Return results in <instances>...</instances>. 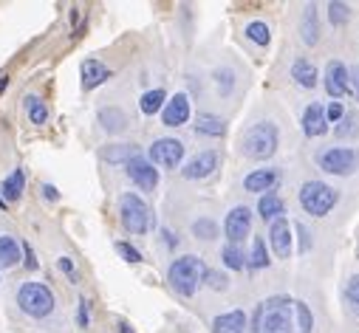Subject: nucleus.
Listing matches in <instances>:
<instances>
[{
  "label": "nucleus",
  "instance_id": "nucleus-1",
  "mask_svg": "<svg viewBox=\"0 0 359 333\" xmlns=\"http://www.w3.org/2000/svg\"><path fill=\"white\" fill-rule=\"evenodd\" d=\"M314 316L306 302L291 296H272L260 302L252 316V333H311Z\"/></svg>",
  "mask_w": 359,
  "mask_h": 333
},
{
  "label": "nucleus",
  "instance_id": "nucleus-2",
  "mask_svg": "<svg viewBox=\"0 0 359 333\" xmlns=\"http://www.w3.org/2000/svg\"><path fill=\"white\" fill-rule=\"evenodd\" d=\"M204 274H206V265L201 257L195 254H184L170 263V271H167V280L173 285L175 294L182 296H193L198 291V285L204 283Z\"/></svg>",
  "mask_w": 359,
  "mask_h": 333
},
{
  "label": "nucleus",
  "instance_id": "nucleus-3",
  "mask_svg": "<svg viewBox=\"0 0 359 333\" xmlns=\"http://www.w3.org/2000/svg\"><path fill=\"white\" fill-rule=\"evenodd\" d=\"M278 141H280V133H278V125L272 122H258L252 125L244 139H241V153L246 159H255V161H266L278 153Z\"/></svg>",
  "mask_w": 359,
  "mask_h": 333
},
{
  "label": "nucleus",
  "instance_id": "nucleus-4",
  "mask_svg": "<svg viewBox=\"0 0 359 333\" xmlns=\"http://www.w3.org/2000/svg\"><path fill=\"white\" fill-rule=\"evenodd\" d=\"M17 305L26 316L46 319L54 311V294L46 283H23L17 291Z\"/></svg>",
  "mask_w": 359,
  "mask_h": 333
},
{
  "label": "nucleus",
  "instance_id": "nucleus-5",
  "mask_svg": "<svg viewBox=\"0 0 359 333\" xmlns=\"http://www.w3.org/2000/svg\"><path fill=\"white\" fill-rule=\"evenodd\" d=\"M119 218H122V226L130 234H144L153 226L151 206H147L142 201V195H136V192H125L122 198H119Z\"/></svg>",
  "mask_w": 359,
  "mask_h": 333
},
{
  "label": "nucleus",
  "instance_id": "nucleus-6",
  "mask_svg": "<svg viewBox=\"0 0 359 333\" xmlns=\"http://www.w3.org/2000/svg\"><path fill=\"white\" fill-rule=\"evenodd\" d=\"M340 192L331 184H322V181H306L300 187V206L306 209V215L311 218H322L337 206Z\"/></svg>",
  "mask_w": 359,
  "mask_h": 333
},
{
  "label": "nucleus",
  "instance_id": "nucleus-7",
  "mask_svg": "<svg viewBox=\"0 0 359 333\" xmlns=\"http://www.w3.org/2000/svg\"><path fill=\"white\" fill-rule=\"evenodd\" d=\"M317 167L331 175H353L359 170V153L353 147H328L314 156Z\"/></svg>",
  "mask_w": 359,
  "mask_h": 333
},
{
  "label": "nucleus",
  "instance_id": "nucleus-8",
  "mask_svg": "<svg viewBox=\"0 0 359 333\" xmlns=\"http://www.w3.org/2000/svg\"><path fill=\"white\" fill-rule=\"evenodd\" d=\"M147 161H151L153 167H164V170H175L178 164H182L184 159V144L178 139H156L151 144V150H147Z\"/></svg>",
  "mask_w": 359,
  "mask_h": 333
},
{
  "label": "nucleus",
  "instance_id": "nucleus-9",
  "mask_svg": "<svg viewBox=\"0 0 359 333\" xmlns=\"http://www.w3.org/2000/svg\"><path fill=\"white\" fill-rule=\"evenodd\" d=\"M125 172L133 184L142 190V192H153L159 187V170L147 161L144 156H133L128 164H125Z\"/></svg>",
  "mask_w": 359,
  "mask_h": 333
},
{
  "label": "nucleus",
  "instance_id": "nucleus-10",
  "mask_svg": "<svg viewBox=\"0 0 359 333\" xmlns=\"http://www.w3.org/2000/svg\"><path fill=\"white\" fill-rule=\"evenodd\" d=\"M249 229H252V209L249 206H235L229 209V215L224 221V234L229 243H241L244 237H249Z\"/></svg>",
  "mask_w": 359,
  "mask_h": 333
},
{
  "label": "nucleus",
  "instance_id": "nucleus-11",
  "mask_svg": "<svg viewBox=\"0 0 359 333\" xmlns=\"http://www.w3.org/2000/svg\"><path fill=\"white\" fill-rule=\"evenodd\" d=\"M322 85L328 90V97L331 99H342L351 94V85H348V68L340 59H331V63L325 65V74H322Z\"/></svg>",
  "mask_w": 359,
  "mask_h": 333
},
{
  "label": "nucleus",
  "instance_id": "nucleus-12",
  "mask_svg": "<svg viewBox=\"0 0 359 333\" xmlns=\"http://www.w3.org/2000/svg\"><path fill=\"white\" fill-rule=\"evenodd\" d=\"M218 153L215 150H204V153H198L195 159H190L187 164H184V170H182V175L187 178V181H201V178H209L215 170H218Z\"/></svg>",
  "mask_w": 359,
  "mask_h": 333
},
{
  "label": "nucleus",
  "instance_id": "nucleus-13",
  "mask_svg": "<svg viewBox=\"0 0 359 333\" xmlns=\"http://www.w3.org/2000/svg\"><path fill=\"white\" fill-rule=\"evenodd\" d=\"M162 122L164 128H182L190 122V97L175 94L164 108H162Z\"/></svg>",
  "mask_w": 359,
  "mask_h": 333
},
{
  "label": "nucleus",
  "instance_id": "nucleus-14",
  "mask_svg": "<svg viewBox=\"0 0 359 333\" xmlns=\"http://www.w3.org/2000/svg\"><path fill=\"white\" fill-rule=\"evenodd\" d=\"M269 243H272V252L278 254V260H289V257H291L294 243H291V226H289L286 218L272 221V232H269Z\"/></svg>",
  "mask_w": 359,
  "mask_h": 333
},
{
  "label": "nucleus",
  "instance_id": "nucleus-15",
  "mask_svg": "<svg viewBox=\"0 0 359 333\" xmlns=\"http://www.w3.org/2000/svg\"><path fill=\"white\" fill-rule=\"evenodd\" d=\"M280 184V172L275 167H263V170H252L246 178H244V190L246 192H272L275 187Z\"/></svg>",
  "mask_w": 359,
  "mask_h": 333
},
{
  "label": "nucleus",
  "instance_id": "nucleus-16",
  "mask_svg": "<svg viewBox=\"0 0 359 333\" xmlns=\"http://www.w3.org/2000/svg\"><path fill=\"white\" fill-rule=\"evenodd\" d=\"M303 133L309 139H320L328 133V122H325V108L320 102H309V108L303 110Z\"/></svg>",
  "mask_w": 359,
  "mask_h": 333
},
{
  "label": "nucleus",
  "instance_id": "nucleus-17",
  "mask_svg": "<svg viewBox=\"0 0 359 333\" xmlns=\"http://www.w3.org/2000/svg\"><path fill=\"white\" fill-rule=\"evenodd\" d=\"M79 74H82V88H85V90H94V88H99L105 79H110V68H108L105 63H99V59H85L82 68H79Z\"/></svg>",
  "mask_w": 359,
  "mask_h": 333
},
{
  "label": "nucleus",
  "instance_id": "nucleus-18",
  "mask_svg": "<svg viewBox=\"0 0 359 333\" xmlns=\"http://www.w3.org/2000/svg\"><path fill=\"white\" fill-rule=\"evenodd\" d=\"M213 333H246V314L241 308L218 314L213 319Z\"/></svg>",
  "mask_w": 359,
  "mask_h": 333
},
{
  "label": "nucleus",
  "instance_id": "nucleus-19",
  "mask_svg": "<svg viewBox=\"0 0 359 333\" xmlns=\"http://www.w3.org/2000/svg\"><path fill=\"white\" fill-rule=\"evenodd\" d=\"M291 79L300 85V88H306V90L317 88V79H320L317 65L311 63V59H306V57H297L294 63H291Z\"/></svg>",
  "mask_w": 359,
  "mask_h": 333
},
{
  "label": "nucleus",
  "instance_id": "nucleus-20",
  "mask_svg": "<svg viewBox=\"0 0 359 333\" xmlns=\"http://www.w3.org/2000/svg\"><path fill=\"white\" fill-rule=\"evenodd\" d=\"M193 128H195L198 136H213V139H218V136L226 133V122H224L221 116H215V113H198Z\"/></svg>",
  "mask_w": 359,
  "mask_h": 333
},
{
  "label": "nucleus",
  "instance_id": "nucleus-21",
  "mask_svg": "<svg viewBox=\"0 0 359 333\" xmlns=\"http://www.w3.org/2000/svg\"><path fill=\"white\" fill-rule=\"evenodd\" d=\"M300 37L306 46H317L320 43V20H317V6L309 3L300 20Z\"/></svg>",
  "mask_w": 359,
  "mask_h": 333
},
{
  "label": "nucleus",
  "instance_id": "nucleus-22",
  "mask_svg": "<svg viewBox=\"0 0 359 333\" xmlns=\"http://www.w3.org/2000/svg\"><path fill=\"white\" fill-rule=\"evenodd\" d=\"M258 215H260L263 221H269V223H272L275 218H283V198L275 195V192L260 195V201H258Z\"/></svg>",
  "mask_w": 359,
  "mask_h": 333
},
{
  "label": "nucleus",
  "instance_id": "nucleus-23",
  "mask_svg": "<svg viewBox=\"0 0 359 333\" xmlns=\"http://www.w3.org/2000/svg\"><path fill=\"white\" fill-rule=\"evenodd\" d=\"M23 187H26V172L23 170H14L12 175L3 178V184H0V198H3L6 203L9 201H17L23 195Z\"/></svg>",
  "mask_w": 359,
  "mask_h": 333
},
{
  "label": "nucleus",
  "instance_id": "nucleus-24",
  "mask_svg": "<svg viewBox=\"0 0 359 333\" xmlns=\"http://www.w3.org/2000/svg\"><path fill=\"white\" fill-rule=\"evenodd\" d=\"M99 125L108 130V133H122L128 128V116L119 110V108H102L99 110Z\"/></svg>",
  "mask_w": 359,
  "mask_h": 333
},
{
  "label": "nucleus",
  "instance_id": "nucleus-25",
  "mask_svg": "<svg viewBox=\"0 0 359 333\" xmlns=\"http://www.w3.org/2000/svg\"><path fill=\"white\" fill-rule=\"evenodd\" d=\"M20 263V243L9 234H0V268H12Z\"/></svg>",
  "mask_w": 359,
  "mask_h": 333
},
{
  "label": "nucleus",
  "instance_id": "nucleus-26",
  "mask_svg": "<svg viewBox=\"0 0 359 333\" xmlns=\"http://www.w3.org/2000/svg\"><path fill=\"white\" fill-rule=\"evenodd\" d=\"M102 156H105V161H110V164H128L133 156H139V147H136V144H110Z\"/></svg>",
  "mask_w": 359,
  "mask_h": 333
},
{
  "label": "nucleus",
  "instance_id": "nucleus-27",
  "mask_svg": "<svg viewBox=\"0 0 359 333\" xmlns=\"http://www.w3.org/2000/svg\"><path fill=\"white\" fill-rule=\"evenodd\" d=\"M164 102H167V94L162 88H153V90H147V94H142L139 108H142L144 116H153V113H159L164 108Z\"/></svg>",
  "mask_w": 359,
  "mask_h": 333
},
{
  "label": "nucleus",
  "instance_id": "nucleus-28",
  "mask_svg": "<svg viewBox=\"0 0 359 333\" xmlns=\"http://www.w3.org/2000/svg\"><path fill=\"white\" fill-rule=\"evenodd\" d=\"M269 263V252H266V243H263V237H255L252 240V249H249V257H246V265L249 268H255V271H260V268H266Z\"/></svg>",
  "mask_w": 359,
  "mask_h": 333
},
{
  "label": "nucleus",
  "instance_id": "nucleus-29",
  "mask_svg": "<svg viewBox=\"0 0 359 333\" xmlns=\"http://www.w3.org/2000/svg\"><path fill=\"white\" fill-rule=\"evenodd\" d=\"M340 139H353L359 133V116L353 110H345V116L337 122V130H334Z\"/></svg>",
  "mask_w": 359,
  "mask_h": 333
},
{
  "label": "nucleus",
  "instance_id": "nucleus-30",
  "mask_svg": "<svg viewBox=\"0 0 359 333\" xmlns=\"http://www.w3.org/2000/svg\"><path fill=\"white\" fill-rule=\"evenodd\" d=\"M246 37L255 43V46H269V40H272V32H269V26L263 20H252L246 26Z\"/></svg>",
  "mask_w": 359,
  "mask_h": 333
},
{
  "label": "nucleus",
  "instance_id": "nucleus-31",
  "mask_svg": "<svg viewBox=\"0 0 359 333\" xmlns=\"http://www.w3.org/2000/svg\"><path fill=\"white\" fill-rule=\"evenodd\" d=\"M221 257H224V265L226 268H232V271H241L244 265H246V254L237 249L235 243H229V246H224V252H221Z\"/></svg>",
  "mask_w": 359,
  "mask_h": 333
},
{
  "label": "nucleus",
  "instance_id": "nucleus-32",
  "mask_svg": "<svg viewBox=\"0 0 359 333\" xmlns=\"http://www.w3.org/2000/svg\"><path fill=\"white\" fill-rule=\"evenodd\" d=\"M26 108H28V119H32V125H46L48 108H46L37 97H28V99H26Z\"/></svg>",
  "mask_w": 359,
  "mask_h": 333
},
{
  "label": "nucleus",
  "instance_id": "nucleus-33",
  "mask_svg": "<svg viewBox=\"0 0 359 333\" xmlns=\"http://www.w3.org/2000/svg\"><path fill=\"white\" fill-rule=\"evenodd\" d=\"M193 234L201 237V240H215L218 237V226H215V221H209V218H198L193 223Z\"/></svg>",
  "mask_w": 359,
  "mask_h": 333
},
{
  "label": "nucleus",
  "instance_id": "nucleus-34",
  "mask_svg": "<svg viewBox=\"0 0 359 333\" xmlns=\"http://www.w3.org/2000/svg\"><path fill=\"white\" fill-rule=\"evenodd\" d=\"M348 17H351V6L348 3H340V0L328 3V20H331V26H342V23H348Z\"/></svg>",
  "mask_w": 359,
  "mask_h": 333
},
{
  "label": "nucleus",
  "instance_id": "nucleus-35",
  "mask_svg": "<svg viewBox=\"0 0 359 333\" xmlns=\"http://www.w3.org/2000/svg\"><path fill=\"white\" fill-rule=\"evenodd\" d=\"M215 85H218V94L221 97H229L232 94V85H235V74L229 68H218L215 71Z\"/></svg>",
  "mask_w": 359,
  "mask_h": 333
},
{
  "label": "nucleus",
  "instance_id": "nucleus-36",
  "mask_svg": "<svg viewBox=\"0 0 359 333\" xmlns=\"http://www.w3.org/2000/svg\"><path fill=\"white\" fill-rule=\"evenodd\" d=\"M204 283H206L209 288H213V291H226V285H229L226 274H221V271H213V268H206Z\"/></svg>",
  "mask_w": 359,
  "mask_h": 333
},
{
  "label": "nucleus",
  "instance_id": "nucleus-37",
  "mask_svg": "<svg viewBox=\"0 0 359 333\" xmlns=\"http://www.w3.org/2000/svg\"><path fill=\"white\" fill-rule=\"evenodd\" d=\"M345 299L351 302L353 308H359V274H353V277L348 280V285H345Z\"/></svg>",
  "mask_w": 359,
  "mask_h": 333
},
{
  "label": "nucleus",
  "instance_id": "nucleus-38",
  "mask_svg": "<svg viewBox=\"0 0 359 333\" xmlns=\"http://www.w3.org/2000/svg\"><path fill=\"white\" fill-rule=\"evenodd\" d=\"M342 116H345V105H342V102H331V105L325 108V122H328V125H331V122H340Z\"/></svg>",
  "mask_w": 359,
  "mask_h": 333
},
{
  "label": "nucleus",
  "instance_id": "nucleus-39",
  "mask_svg": "<svg viewBox=\"0 0 359 333\" xmlns=\"http://www.w3.org/2000/svg\"><path fill=\"white\" fill-rule=\"evenodd\" d=\"M116 252L122 254L128 263H142V252H139V249H133L130 243H116Z\"/></svg>",
  "mask_w": 359,
  "mask_h": 333
},
{
  "label": "nucleus",
  "instance_id": "nucleus-40",
  "mask_svg": "<svg viewBox=\"0 0 359 333\" xmlns=\"http://www.w3.org/2000/svg\"><path fill=\"white\" fill-rule=\"evenodd\" d=\"M88 322H91V314H88V299L82 296V299H79V308H77V325H79V327H88Z\"/></svg>",
  "mask_w": 359,
  "mask_h": 333
},
{
  "label": "nucleus",
  "instance_id": "nucleus-41",
  "mask_svg": "<svg viewBox=\"0 0 359 333\" xmlns=\"http://www.w3.org/2000/svg\"><path fill=\"white\" fill-rule=\"evenodd\" d=\"M348 85H351V94H353V99L359 102V65L348 68Z\"/></svg>",
  "mask_w": 359,
  "mask_h": 333
},
{
  "label": "nucleus",
  "instance_id": "nucleus-42",
  "mask_svg": "<svg viewBox=\"0 0 359 333\" xmlns=\"http://www.w3.org/2000/svg\"><path fill=\"white\" fill-rule=\"evenodd\" d=\"M57 265H59V271H66L71 283H77V271H74V263H71L68 257H59V260H57Z\"/></svg>",
  "mask_w": 359,
  "mask_h": 333
},
{
  "label": "nucleus",
  "instance_id": "nucleus-43",
  "mask_svg": "<svg viewBox=\"0 0 359 333\" xmlns=\"http://www.w3.org/2000/svg\"><path fill=\"white\" fill-rule=\"evenodd\" d=\"M20 249H23V252H26V268H37V260H35V254H32V249H28V246H26V243H23V246H20Z\"/></svg>",
  "mask_w": 359,
  "mask_h": 333
},
{
  "label": "nucleus",
  "instance_id": "nucleus-44",
  "mask_svg": "<svg viewBox=\"0 0 359 333\" xmlns=\"http://www.w3.org/2000/svg\"><path fill=\"white\" fill-rule=\"evenodd\" d=\"M43 195H46V201H57L59 198L57 187H51V184H43Z\"/></svg>",
  "mask_w": 359,
  "mask_h": 333
},
{
  "label": "nucleus",
  "instance_id": "nucleus-45",
  "mask_svg": "<svg viewBox=\"0 0 359 333\" xmlns=\"http://www.w3.org/2000/svg\"><path fill=\"white\" fill-rule=\"evenodd\" d=\"M119 327H122V333H133V330H130V327H128L125 322H122V325H119Z\"/></svg>",
  "mask_w": 359,
  "mask_h": 333
},
{
  "label": "nucleus",
  "instance_id": "nucleus-46",
  "mask_svg": "<svg viewBox=\"0 0 359 333\" xmlns=\"http://www.w3.org/2000/svg\"><path fill=\"white\" fill-rule=\"evenodd\" d=\"M0 209H6V201H3V198H0Z\"/></svg>",
  "mask_w": 359,
  "mask_h": 333
}]
</instances>
